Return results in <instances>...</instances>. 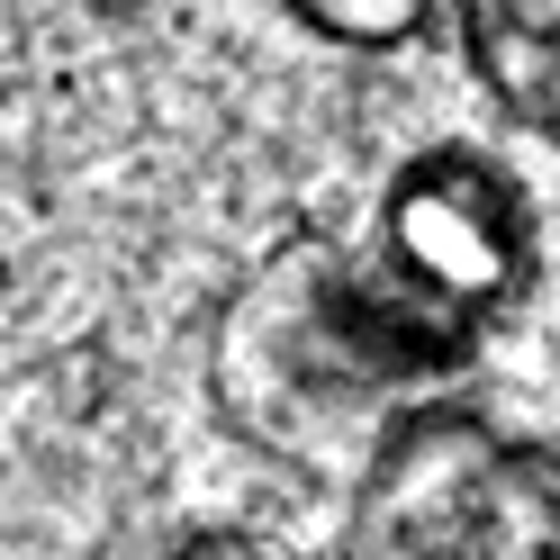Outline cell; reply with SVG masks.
Segmentation results:
<instances>
[{
  "instance_id": "1",
  "label": "cell",
  "mask_w": 560,
  "mask_h": 560,
  "mask_svg": "<svg viewBox=\"0 0 560 560\" xmlns=\"http://www.w3.org/2000/svg\"><path fill=\"white\" fill-rule=\"evenodd\" d=\"M462 380L416 335L353 244H280L244 271L208 335V398L218 416L299 479H353L371 443Z\"/></svg>"
},
{
  "instance_id": "2",
  "label": "cell",
  "mask_w": 560,
  "mask_h": 560,
  "mask_svg": "<svg viewBox=\"0 0 560 560\" xmlns=\"http://www.w3.org/2000/svg\"><path fill=\"white\" fill-rule=\"evenodd\" d=\"M335 560H560V443L425 398L353 470Z\"/></svg>"
},
{
  "instance_id": "3",
  "label": "cell",
  "mask_w": 560,
  "mask_h": 560,
  "mask_svg": "<svg viewBox=\"0 0 560 560\" xmlns=\"http://www.w3.org/2000/svg\"><path fill=\"white\" fill-rule=\"evenodd\" d=\"M534 208H524L515 172L479 145H425L389 172L371 226L353 235L362 271L380 299L434 343L452 371L479 362V343L498 335L524 290H534Z\"/></svg>"
},
{
  "instance_id": "4",
  "label": "cell",
  "mask_w": 560,
  "mask_h": 560,
  "mask_svg": "<svg viewBox=\"0 0 560 560\" xmlns=\"http://www.w3.org/2000/svg\"><path fill=\"white\" fill-rule=\"evenodd\" d=\"M452 46L488 109L560 154V0H452Z\"/></svg>"
},
{
  "instance_id": "5",
  "label": "cell",
  "mask_w": 560,
  "mask_h": 560,
  "mask_svg": "<svg viewBox=\"0 0 560 560\" xmlns=\"http://www.w3.org/2000/svg\"><path fill=\"white\" fill-rule=\"evenodd\" d=\"M280 19L343 55H389L407 37H425L434 19H452V0H280Z\"/></svg>"
},
{
  "instance_id": "6",
  "label": "cell",
  "mask_w": 560,
  "mask_h": 560,
  "mask_svg": "<svg viewBox=\"0 0 560 560\" xmlns=\"http://www.w3.org/2000/svg\"><path fill=\"white\" fill-rule=\"evenodd\" d=\"M163 560H299V551L254 534V524H190V534L163 542Z\"/></svg>"
}]
</instances>
